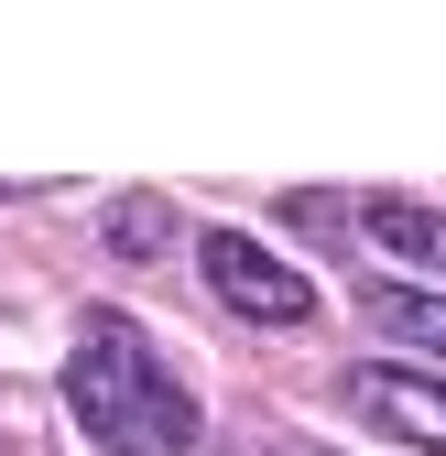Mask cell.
Instances as JSON below:
<instances>
[{"label":"cell","instance_id":"8992f818","mask_svg":"<svg viewBox=\"0 0 446 456\" xmlns=\"http://www.w3.org/2000/svg\"><path fill=\"white\" fill-rule=\"evenodd\" d=\"M109 240H120V250H131V261H142V250H163V240H175V217H163V207H153V196H131V207H120V217H109Z\"/></svg>","mask_w":446,"mask_h":456},{"label":"cell","instance_id":"277c9868","mask_svg":"<svg viewBox=\"0 0 446 456\" xmlns=\"http://www.w3.org/2000/svg\"><path fill=\"white\" fill-rule=\"evenodd\" d=\"M359 228L392 261H414V272H446V207H414V196H370L359 207Z\"/></svg>","mask_w":446,"mask_h":456},{"label":"cell","instance_id":"6da1fadb","mask_svg":"<svg viewBox=\"0 0 446 456\" xmlns=\"http://www.w3.org/2000/svg\"><path fill=\"white\" fill-rule=\"evenodd\" d=\"M66 413L98 456H196V435H207L186 370L131 315H87L77 359H66Z\"/></svg>","mask_w":446,"mask_h":456},{"label":"cell","instance_id":"3957f363","mask_svg":"<svg viewBox=\"0 0 446 456\" xmlns=\"http://www.w3.org/2000/svg\"><path fill=\"white\" fill-rule=\"evenodd\" d=\"M349 391H359V413H370L381 435L446 456V380H435V370H359Z\"/></svg>","mask_w":446,"mask_h":456},{"label":"cell","instance_id":"5b68a950","mask_svg":"<svg viewBox=\"0 0 446 456\" xmlns=\"http://www.w3.org/2000/svg\"><path fill=\"white\" fill-rule=\"evenodd\" d=\"M370 326L446 359V294H425V282H370Z\"/></svg>","mask_w":446,"mask_h":456},{"label":"cell","instance_id":"7a4b0ae2","mask_svg":"<svg viewBox=\"0 0 446 456\" xmlns=\"http://www.w3.org/2000/svg\"><path fill=\"white\" fill-rule=\"evenodd\" d=\"M196 272H207V294L229 305V315H251V326H305L316 315V282L284 250H261L251 228H207V240H196Z\"/></svg>","mask_w":446,"mask_h":456}]
</instances>
